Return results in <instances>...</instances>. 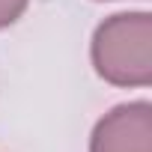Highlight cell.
<instances>
[{
  "label": "cell",
  "mask_w": 152,
  "mask_h": 152,
  "mask_svg": "<svg viewBox=\"0 0 152 152\" xmlns=\"http://www.w3.org/2000/svg\"><path fill=\"white\" fill-rule=\"evenodd\" d=\"M90 60L96 75L122 90L152 84V15L116 12L104 18L90 42Z\"/></svg>",
  "instance_id": "obj_1"
},
{
  "label": "cell",
  "mask_w": 152,
  "mask_h": 152,
  "mask_svg": "<svg viewBox=\"0 0 152 152\" xmlns=\"http://www.w3.org/2000/svg\"><path fill=\"white\" fill-rule=\"evenodd\" d=\"M90 152H152V104L137 99L107 110L93 125Z\"/></svg>",
  "instance_id": "obj_2"
},
{
  "label": "cell",
  "mask_w": 152,
  "mask_h": 152,
  "mask_svg": "<svg viewBox=\"0 0 152 152\" xmlns=\"http://www.w3.org/2000/svg\"><path fill=\"white\" fill-rule=\"evenodd\" d=\"M30 6V0H0V30L12 27Z\"/></svg>",
  "instance_id": "obj_3"
}]
</instances>
